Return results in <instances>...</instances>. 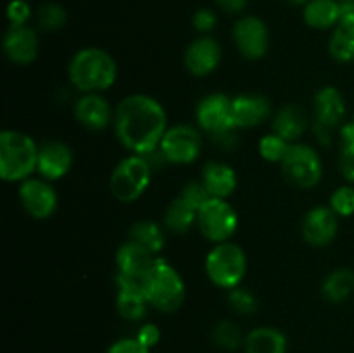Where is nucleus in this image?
Instances as JSON below:
<instances>
[{
  "mask_svg": "<svg viewBox=\"0 0 354 353\" xmlns=\"http://www.w3.org/2000/svg\"><path fill=\"white\" fill-rule=\"evenodd\" d=\"M166 111L149 96L135 93L118 104L114 113V130L118 141L133 154L145 156L159 149L166 134Z\"/></svg>",
  "mask_w": 354,
  "mask_h": 353,
  "instance_id": "1",
  "label": "nucleus"
},
{
  "mask_svg": "<svg viewBox=\"0 0 354 353\" xmlns=\"http://www.w3.org/2000/svg\"><path fill=\"white\" fill-rule=\"evenodd\" d=\"M118 66L109 52L97 47L82 48L69 62V80L85 93H97L116 82Z\"/></svg>",
  "mask_w": 354,
  "mask_h": 353,
  "instance_id": "2",
  "label": "nucleus"
},
{
  "mask_svg": "<svg viewBox=\"0 0 354 353\" xmlns=\"http://www.w3.org/2000/svg\"><path fill=\"white\" fill-rule=\"evenodd\" d=\"M38 147L30 135L16 130L0 134V176L6 182H24L38 166Z\"/></svg>",
  "mask_w": 354,
  "mask_h": 353,
  "instance_id": "3",
  "label": "nucleus"
},
{
  "mask_svg": "<svg viewBox=\"0 0 354 353\" xmlns=\"http://www.w3.org/2000/svg\"><path fill=\"white\" fill-rule=\"evenodd\" d=\"M145 294L152 307L171 314L178 310L185 300V282L175 266L166 260L158 258L145 279Z\"/></svg>",
  "mask_w": 354,
  "mask_h": 353,
  "instance_id": "4",
  "label": "nucleus"
},
{
  "mask_svg": "<svg viewBox=\"0 0 354 353\" xmlns=\"http://www.w3.org/2000/svg\"><path fill=\"white\" fill-rule=\"evenodd\" d=\"M248 270V258L241 246L220 242L206 256V273L211 282L223 289H234L242 282Z\"/></svg>",
  "mask_w": 354,
  "mask_h": 353,
  "instance_id": "5",
  "label": "nucleus"
},
{
  "mask_svg": "<svg viewBox=\"0 0 354 353\" xmlns=\"http://www.w3.org/2000/svg\"><path fill=\"white\" fill-rule=\"evenodd\" d=\"M152 166L144 156L131 154L120 161L111 175L109 187L113 196L121 203H133L147 190L151 183Z\"/></svg>",
  "mask_w": 354,
  "mask_h": 353,
  "instance_id": "6",
  "label": "nucleus"
},
{
  "mask_svg": "<svg viewBox=\"0 0 354 353\" xmlns=\"http://www.w3.org/2000/svg\"><path fill=\"white\" fill-rule=\"evenodd\" d=\"M283 176L297 189H313L324 175L318 152L304 144H292L282 161Z\"/></svg>",
  "mask_w": 354,
  "mask_h": 353,
  "instance_id": "7",
  "label": "nucleus"
},
{
  "mask_svg": "<svg viewBox=\"0 0 354 353\" xmlns=\"http://www.w3.org/2000/svg\"><path fill=\"white\" fill-rule=\"evenodd\" d=\"M197 227L201 234L213 242H227L239 227L237 211L225 199L211 197L197 211Z\"/></svg>",
  "mask_w": 354,
  "mask_h": 353,
  "instance_id": "8",
  "label": "nucleus"
},
{
  "mask_svg": "<svg viewBox=\"0 0 354 353\" xmlns=\"http://www.w3.org/2000/svg\"><path fill=\"white\" fill-rule=\"evenodd\" d=\"M315 120L313 130L318 142L324 145L330 144V130L342 123L346 116V100L341 90L335 87H324L317 92L313 99Z\"/></svg>",
  "mask_w": 354,
  "mask_h": 353,
  "instance_id": "9",
  "label": "nucleus"
},
{
  "mask_svg": "<svg viewBox=\"0 0 354 353\" xmlns=\"http://www.w3.org/2000/svg\"><path fill=\"white\" fill-rule=\"evenodd\" d=\"M159 149L165 154L166 161L173 165H189L201 154L203 141L199 132L189 125H176L166 130Z\"/></svg>",
  "mask_w": 354,
  "mask_h": 353,
  "instance_id": "10",
  "label": "nucleus"
},
{
  "mask_svg": "<svg viewBox=\"0 0 354 353\" xmlns=\"http://www.w3.org/2000/svg\"><path fill=\"white\" fill-rule=\"evenodd\" d=\"M196 116L199 127L213 137L230 134L234 128H237L234 120V109H232V99L225 93H211V96L204 97L197 106Z\"/></svg>",
  "mask_w": 354,
  "mask_h": 353,
  "instance_id": "11",
  "label": "nucleus"
},
{
  "mask_svg": "<svg viewBox=\"0 0 354 353\" xmlns=\"http://www.w3.org/2000/svg\"><path fill=\"white\" fill-rule=\"evenodd\" d=\"M234 40L245 59H261L268 52L270 33L265 21L256 16H245L234 26Z\"/></svg>",
  "mask_w": 354,
  "mask_h": 353,
  "instance_id": "12",
  "label": "nucleus"
},
{
  "mask_svg": "<svg viewBox=\"0 0 354 353\" xmlns=\"http://www.w3.org/2000/svg\"><path fill=\"white\" fill-rule=\"evenodd\" d=\"M19 199L24 210L37 220H47L57 210L54 187L40 179H26L21 183Z\"/></svg>",
  "mask_w": 354,
  "mask_h": 353,
  "instance_id": "13",
  "label": "nucleus"
},
{
  "mask_svg": "<svg viewBox=\"0 0 354 353\" xmlns=\"http://www.w3.org/2000/svg\"><path fill=\"white\" fill-rule=\"evenodd\" d=\"M339 230L337 215L332 208L317 206L304 215L303 237L310 246L324 248L335 239Z\"/></svg>",
  "mask_w": 354,
  "mask_h": 353,
  "instance_id": "14",
  "label": "nucleus"
},
{
  "mask_svg": "<svg viewBox=\"0 0 354 353\" xmlns=\"http://www.w3.org/2000/svg\"><path fill=\"white\" fill-rule=\"evenodd\" d=\"M118 282V298L116 308L118 314L127 320H140L147 314V294H145V280L128 279V277H116Z\"/></svg>",
  "mask_w": 354,
  "mask_h": 353,
  "instance_id": "15",
  "label": "nucleus"
},
{
  "mask_svg": "<svg viewBox=\"0 0 354 353\" xmlns=\"http://www.w3.org/2000/svg\"><path fill=\"white\" fill-rule=\"evenodd\" d=\"M156 260L158 258H154L149 249L142 248L137 242L128 241L121 244L116 253L118 273L128 277V279L145 280L154 266Z\"/></svg>",
  "mask_w": 354,
  "mask_h": 353,
  "instance_id": "16",
  "label": "nucleus"
},
{
  "mask_svg": "<svg viewBox=\"0 0 354 353\" xmlns=\"http://www.w3.org/2000/svg\"><path fill=\"white\" fill-rule=\"evenodd\" d=\"M221 61V47L214 38L201 37L185 51V68L194 76L211 75Z\"/></svg>",
  "mask_w": 354,
  "mask_h": 353,
  "instance_id": "17",
  "label": "nucleus"
},
{
  "mask_svg": "<svg viewBox=\"0 0 354 353\" xmlns=\"http://www.w3.org/2000/svg\"><path fill=\"white\" fill-rule=\"evenodd\" d=\"M3 52L14 64H30L38 54V37L26 24H10L3 37Z\"/></svg>",
  "mask_w": 354,
  "mask_h": 353,
  "instance_id": "18",
  "label": "nucleus"
},
{
  "mask_svg": "<svg viewBox=\"0 0 354 353\" xmlns=\"http://www.w3.org/2000/svg\"><path fill=\"white\" fill-rule=\"evenodd\" d=\"M73 165V152L64 142H47L38 151V173L47 180H59L69 172Z\"/></svg>",
  "mask_w": 354,
  "mask_h": 353,
  "instance_id": "19",
  "label": "nucleus"
},
{
  "mask_svg": "<svg viewBox=\"0 0 354 353\" xmlns=\"http://www.w3.org/2000/svg\"><path fill=\"white\" fill-rule=\"evenodd\" d=\"M234 120L237 128H252L261 125L272 113L270 100L258 93H241L232 99Z\"/></svg>",
  "mask_w": 354,
  "mask_h": 353,
  "instance_id": "20",
  "label": "nucleus"
},
{
  "mask_svg": "<svg viewBox=\"0 0 354 353\" xmlns=\"http://www.w3.org/2000/svg\"><path fill=\"white\" fill-rule=\"evenodd\" d=\"M75 116L88 130H104L113 120L109 102L99 93H85L75 107Z\"/></svg>",
  "mask_w": 354,
  "mask_h": 353,
  "instance_id": "21",
  "label": "nucleus"
},
{
  "mask_svg": "<svg viewBox=\"0 0 354 353\" xmlns=\"http://www.w3.org/2000/svg\"><path fill=\"white\" fill-rule=\"evenodd\" d=\"M203 183L211 197L227 199L237 187V173L225 163L209 161L203 168Z\"/></svg>",
  "mask_w": 354,
  "mask_h": 353,
  "instance_id": "22",
  "label": "nucleus"
},
{
  "mask_svg": "<svg viewBox=\"0 0 354 353\" xmlns=\"http://www.w3.org/2000/svg\"><path fill=\"white\" fill-rule=\"evenodd\" d=\"M308 113L297 104L283 106L273 118V130L277 135L286 138L287 142H294L306 132Z\"/></svg>",
  "mask_w": 354,
  "mask_h": 353,
  "instance_id": "23",
  "label": "nucleus"
},
{
  "mask_svg": "<svg viewBox=\"0 0 354 353\" xmlns=\"http://www.w3.org/2000/svg\"><path fill=\"white\" fill-rule=\"evenodd\" d=\"M304 21L315 30H328L341 21V6L337 0H310L304 6Z\"/></svg>",
  "mask_w": 354,
  "mask_h": 353,
  "instance_id": "24",
  "label": "nucleus"
},
{
  "mask_svg": "<svg viewBox=\"0 0 354 353\" xmlns=\"http://www.w3.org/2000/svg\"><path fill=\"white\" fill-rule=\"evenodd\" d=\"M245 353H286L287 338L275 327H258L244 341Z\"/></svg>",
  "mask_w": 354,
  "mask_h": 353,
  "instance_id": "25",
  "label": "nucleus"
},
{
  "mask_svg": "<svg viewBox=\"0 0 354 353\" xmlns=\"http://www.w3.org/2000/svg\"><path fill=\"white\" fill-rule=\"evenodd\" d=\"M354 293V272L351 269H335L325 277L322 294L330 303H342Z\"/></svg>",
  "mask_w": 354,
  "mask_h": 353,
  "instance_id": "26",
  "label": "nucleus"
},
{
  "mask_svg": "<svg viewBox=\"0 0 354 353\" xmlns=\"http://www.w3.org/2000/svg\"><path fill=\"white\" fill-rule=\"evenodd\" d=\"M328 52L339 62H354V19L339 21L328 42Z\"/></svg>",
  "mask_w": 354,
  "mask_h": 353,
  "instance_id": "27",
  "label": "nucleus"
},
{
  "mask_svg": "<svg viewBox=\"0 0 354 353\" xmlns=\"http://www.w3.org/2000/svg\"><path fill=\"white\" fill-rule=\"evenodd\" d=\"M165 224L173 234H187L192 225L197 224V210L183 197H176L166 208Z\"/></svg>",
  "mask_w": 354,
  "mask_h": 353,
  "instance_id": "28",
  "label": "nucleus"
},
{
  "mask_svg": "<svg viewBox=\"0 0 354 353\" xmlns=\"http://www.w3.org/2000/svg\"><path fill=\"white\" fill-rule=\"evenodd\" d=\"M130 241L137 242L142 248L149 249L152 255L165 248L166 235L165 230L154 221H137L130 228Z\"/></svg>",
  "mask_w": 354,
  "mask_h": 353,
  "instance_id": "29",
  "label": "nucleus"
},
{
  "mask_svg": "<svg viewBox=\"0 0 354 353\" xmlns=\"http://www.w3.org/2000/svg\"><path fill=\"white\" fill-rule=\"evenodd\" d=\"M37 21L38 26L44 28L45 31H57L66 24L68 14H66L64 7H61L59 3L48 2L37 10Z\"/></svg>",
  "mask_w": 354,
  "mask_h": 353,
  "instance_id": "30",
  "label": "nucleus"
},
{
  "mask_svg": "<svg viewBox=\"0 0 354 353\" xmlns=\"http://www.w3.org/2000/svg\"><path fill=\"white\" fill-rule=\"evenodd\" d=\"M213 341L220 348L235 350L242 345V332L234 322L221 320L213 329Z\"/></svg>",
  "mask_w": 354,
  "mask_h": 353,
  "instance_id": "31",
  "label": "nucleus"
},
{
  "mask_svg": "<svg viewBox=\"0 0 354 353\" xmlns=\"http://www.w3.org/2000/svg\"><path fill=\"white\" fill-rule=\"evenodd\" d=\"M290 142L282 138L277 134H270L259 141V154L266 159V161H283L290 149Z\"/></svg>",
  "mask_w": 354,
  "mask_h": 353,
  "instance_id": "32",
  "label": "nucleus"
},
{
  "mask_svg": "<svg viewBox=\"0 0 354 353\" xmlns=\"http://www.w3.org/2000/svg\"><path fill=\"white\" fill-rule=\"evenodd\" d=\"M228 303H230L232 310L241 315H251L258 310V300L254 298V294L248 289H242V287L230 289Z\"/></svg>",
  "mask_w": 354,
  "mask_h": 353,
  "instance_id": "33",
  "label": "nucleus"
},
{
  "mask_svg": "<svg viewBox=\"0 0 354 353\" xmlns=\"http://www.w3.org/2000/svg\"><path fill=\"white\" fill-rule=\"evenodd\" d=\"M330 208L337 217H351L354 213V189L339 187L330 196Z\"/></svg>",
  "mask_w": 354,
  "mask_h": 353,
  "instance_id": "34",
  "label": "nucleus"
},
{
  "mask_svg": "<svg viewBox=\"0 0 354 353\" xmlns=\"http://www.w3.org/2000/svg\"><path fill=\"white\" fill-rule=\"evenodd\" d=\"M183 199L187 201L189 204H192L197 211L211 199V194L207 192L206 185L203 182H189L185 187H183L182 196Z\"/></svg>",
  "mask_w": 354,
  "mask_h": 353,
  "instance_id": "35",
  "label": "nucleus"
},
{
  "mask_svg": "<svg viewBox=\"0 0 354 353\" xmlns=\"http://www.w3.org/2000/svg\"><path fill=\"white\" fill-rule=\"evenodd\" d=\"M30 16L31 9L30 6H28V2H24V0H12V2L7 6V17H9L10 24H16V26L26 24Z\"/></svg>",
  "mask_w": 354,
  "mask_h": 353,
  "instance_id": "36",
  "label": "nucleus"
},
{
  "mask_svg": "<svg viewBox=\"0 0 354 353\" xmlns=\"http://www.w3.org/2000/svg\"><path fill=\"white\" fill-rule=\"evenodd\" d=\"M149 350L138 338H124L111 345L107 353H149Z\"/></svg>",
  "mask_w": 354,
  "mask_h": 353,
  "instance_id": "37",
  "label": "nucleus"
},
{
  "mask_svg": "<svg viewBox=\"0 0 354 353\" xmlns=\"http://www.w3.org/2000/svg\"><path fill=\"white\" fill-rule=\"evenodd\" d=\"M192 24L197 31L207 33V31H211L214 26H216V14L209 9L197 10V12L194 14Z\"/></svg>",
  "mask_w": 354,
  "mask_h": 353,
  "instance_id": "38",
  "label": "nucleus"
},
{
  "mask_svg": "<svg viewBox=\"0 0 354 353\" xmlns=\"http://www.w3.org/2000/svg\"><path fill=\"white\" fill-rule=\"evenodd\" d=\"M341 172L349 182L354 183V144L342 145L341 151Z\"/></svg>",
  "mask_w": 354,
  "mask_h": 353,
  "instance_id": "39",
  "label": "nucleus"
},
{
  "mask_svg": "<svg viewBox=\"0 0 354 353\" xmlns=\"http://www.w3.org/2000/svg\"><path fill=\"white\" fill-rule=\"evenodd\" d=\"M137 338L140 339L142 343H144L147 348H152V346H156L159 343V338H161V332H159L158 325L154 324H145L142 325L140 331H138Z\"/></svg>",
  "mask_w": 354,
  "mask_h": 353,
  "instance_id": "40",
  "label": "nucleus"
},
{
  "mask_svg": "<svg viewBox=\"0 0 354 353\" xmlns=\"http://www.w3.org/2000/svg\"><path fill=\"white\" fill-rule=\"evenodd\" d=\"M216 3L227 14H239L248 7V0H216Z\"/></svg>",
  "mask_w": 354,
  "mask_h": 353,
  "instance_id": "41",
  "label": "nucleus"
},
{
  "mask_svg": "<svg viewBox=\"0 0 354 353\" xmlns=\"http://www.w3.org/2000/svg\"><path fill=\"white\" fill-rule=\"evenodd\" d=\"M341 141L342 145L346 144H354V120L346 123L344 127L341 128Z\"/></svg>",
  "mask_w": 354,
  "mask_h": 353,
  "instance_id": "42",
  "label": "nucleus"
},
{
  "mask_svg": "<svg viewBox=\"0 0 354 353\" xmlns=\"http://www.w3.org/2000/svg\"><path fill=\"white\" fill-rule=\"evenodd\" d=\"M287 3H292V6H303V3H308L310 0H286Z\"/></svg>",
  "mask_w": 354,
  "mask_h": 353,
  "instance_id": "43",
  "label": "nucleus"
}]
</instances>
